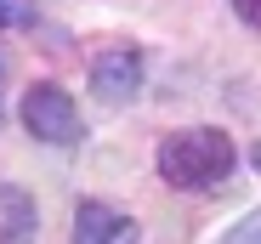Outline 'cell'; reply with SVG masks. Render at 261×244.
Listing matches in <instances>:
<instances>
[{
  "instance_id": "6da1fadb",
  "label": "cell",
  "mask_w": 261,
  "mask_h": 244,
  "mask_svg": "<svg viewBox=\"0 0 261 244\" xmlns=\"http://www.w3.org/2000/svg\"><path fill=\"white\" fill-rule=\"evenodd\" d=\"M153 165H159V182H165V187L210 193V187H222V182L233 176L239 153H233V137H227V131H216V125H188V131L159 137Z\"/></svg>"
},
{
  "instance_id": "7a4b0ae2",
  "label": "cell",
  "mask_w": 261,
  "mask_h": 244,
  "mask_svg": "<svg viewBox=\"0 0 261 244\" xmlns=\"http://www.w3.org/2000/svg\"><path fill=\"white\" fill-rule=\"evenodd\" d=\"M23 131L46 148H74L85 137V119H80V102L57 86V79H34L23 91Z\"/></svg>"
},
{
  "instance_id": "3957f363",
  "label": "cell",
  "mask_w": 261,
  "mask_h": 244,
  "mask_svg": "<svg viewBox=\"0 0 261 244\" xmlns=\"http://www.w3.org/2000/svg\"><path fill=\"white\" fill-rule=\"evenodd\" d=\"M91 91L102 102H130L142 91V51L137 46H108L91 57Z\"/></svg>"
},
{
  "instance_id": "277c9868",
  "label": "cell",
  "mask_w": 261,
  "mask_h": 244,
  "mask_svg": "<svg viewBox=\"0 0 261 244\" xmlns=\"http://www.w3.org/2000/svg\"><path fill=\"white\" fill-rule=\"evenodd\" d=\"M68 244H142V227L125 210L102 205V199H85V205H74V238Z\"/></svg>"
},
{
  "instance_id": "5b68a950",
  "label": "cell",
  "mask_w": 261,
  "mask_h": 244,
  "mask_svg": "<svg viewBox=\"0 0 261 244\" xmlns=\"http://www.w3.org/2000/svg\"><path fill=\"white\" fill-rule=\"evenodd\" d=\"M40 238V210L34 199L12 182H0V244H34Z\"/></svg>"
},
{
  "instance_id": "8992f818",
  "label": "cell",
  "mask_w": 261,
  "mask_h": 244,
  "mask_svg": "<svg viewBox=\"0 0 261 244\" xmlns=\"http://www.w3.org/2000/svg\"><path fill=\"white\" fill-rule=\"evenodd\" d=\"M34 23V0H0V29H29Z\"/></svg>"
},
{
  "instance_id": "52a82bcc",
  "label": "cell",
  "mask_w": 261,
  "mask_h": 244,
  "mask_svg": "<svg viewBox=\"0 0 261 244\" xmlns=\"http://www.w3.org/2000/svg\"><path fill=\"white\" fill-rule=\"evenodd\" d=\"M222 244H261V210H250V216H244V222H239Z\"/></svg>"
},
{
  "instance_id": "ba28073f",
  "label": "cell",
  "mask_w": 261,
  "mask_h": 244,
  "mask_svg": "<svg viewBox=\"0 0 261 244\" xmlns=\"http://www.w3.org/2000/svg\"><path fill=\"white\" fill-rule=\"evenodd\" d=\"M233 12H239V23L261 29V0H233Z\"/></svg>"
},
{
  "instance_id": "9c48e42d",
  "label": "cell",
  "mask_w": 261,
  "mask_h": 244,
  "mask_svg": "<svg viewBox=\"0 0 261 244\" xmlns=\"http://www.w3.org/2000/svg\"><path fill=\"white\" fill-rule=\"evenodd\" d=\"M0 86H6V51H0ZM0 114H6V97H0Z\"/></svg>"
},
{
  "instance_id": "30bf717a",
  "label": "cell",
  "mask_w": 261,
  "mask_h": 244,
  "mask_svg": "<svg viewBox=\"0 0 261 244\" xmlns=\"http://www.w3.org/2000/svg\"><path fill=\"white\" fill-rule=\"evenodd\" d=\"M250 165H255V171H261V148H255V153H250Z\"/></svg>"
}]
</instances>
